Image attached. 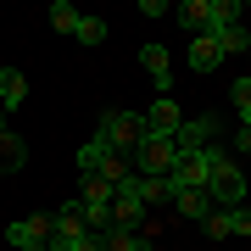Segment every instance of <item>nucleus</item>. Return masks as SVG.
Returning <instances> with one entry per match:
<instances>
[{
    "label": "nucleus",
    "instance_id": "a878e982",
    "mask_svg": "<svg viewBox=\"0 0 251 251\" xmlns=\"http://www.w3.org/2000/svg\"><path fill=\"white\" fill-rule=\"evenodd\" d=\"M246 56H251V45H246Z\"/></svg>",
    "mask_w": 251,
    "mask_h": 251
},
{
    "label": "nucleus",
    "instance_id": "423d86ee",
    "mask_svg": "<svg viewBox=\"0 0 251 251\" xmlns=\"http://www.w3.org/2000/svg\"><path fill=\"white\" fill-rule=\"evenodd\" d=\"M173 145H179V156L201 151V145H218V112H201V117H184V128L173 134Z\"/></svg>",
    "mask_w": 251,
    "mask_h": 251
},
{
    "label": "nucleus",
    "instance_id": "bb28decb",
    "mask_svg": "<svg viewBox=\"0 0 251 251\" xmlns=\"http://www.w3.org/2000/svg\"><path fill=\"white\" fill-rule=\"evenodd\" d=\"M246 11H251V6H246Z\"/></svg>",
    "mask_w": 251,
    "mask_h": 251
},
{
    "label": "nucleus",
    "instance_id": "9d476101",
    "mask_svg": "<svg viewBox=\"0 0 251 251\" xmlns=\"http://www.w3.org/2000/svg\"><path fill=\"white\" fill-rule=\"evenodd\" d=\"M28 100V78H23V67H0V112H17Z\"/></svg>",
    "mask_w": 251,
    "mask_h": 251
},
{
    "label": "nucleus",
    "instance_id": "f3484780",
    "mask_svg": "<svg viewBox=\"0 0 251 251\" xmlns=\"http://www.w3.org/2000/svg\"><path fill=\"white\" fill-rule=\"evenodd\" d=\"M218 39V50L224 56H246V45H251V23H229L224 34H212Z\"/></svg>",
    "mask_w": 251,
    "mask_h": 251
},
{
    "label": "nucleus",
    "instance_id": "39448f33",
    "mask_svg": "<svg viewBox=\"0 0 251 251\" xmlns=\"http://www.w3.org/2000/svg\"><path fill=\"white\" fill-rule=\"evenodd\" d=\"M140 117H145V134H162V140H173V134L184 128V112H179V100H173V95H156Z\"/></svg>",
    "mask_w": 251,
    "mask_h": 251
},
{
    "label": "nucleus",
    "instance_id": "0eeeda50",
    "mask_svg": "<svg viewBox=\"0 0 251 251\" xmlns=\"http://www.w3.org/2000/svg\"><path fill=\"white\" fill-rule=\"evenodd\" d=\"M140 67H145V78L156 84V95L173 90V56L162 50V45H140Z\"/></svg>",
    "mask_w": 251,
    "mask_h": 251
},
{
    "label": "nucleus",
    "instance_id": "f257e3e1",
    "mask_svg": "<svg viewBox=\"0 0 251 251\" xmlns=\"http://www.w3.org/2000/svg\"><path fill=\"white\" fill-rule=\"evenodd\" d=\"M95 134L106 140L112 151L134 156V151H140V140H145V117H140V112H123V106H106V112H100V128H95Z\"/></svg>",
    "mask_w": 251,
    "mask_h": 251
},
{
    "label": "nucleus",
    "instance_id": "2eb2a0df",
    "mask_svg": "<svg viewBox=\"0 0 251 251\" xmlns=\"http://www.w3.org/2000/svg\"><path fill=\"white\" fill-rule=\"evenodd\" d=\"M173 206H179V218H196V224H206V212H212V196H206V190H173Z\"/></svg>",
    "mask_w": 251,
    "mask_h": 251
},
{
    "label": "nucleus",
    "instance_id": "412c9836",
    "mask_svg": "<svg viewBox=\"0 0 251 251\" xmlns=\"http://www.w3.org/2000/svg\"><path fill=\"white\" fill-rule=\"evenodd\" d=\"M229 100H234V112H240L246 123H251V73H246V78H234V84H229Z\"/></svg>",
    "mask_w": 251,
    "mask_h": 251
},
{
    "label": "nucleus",
    "instance_id": "6e6552de",
    "mask_svg": "<svg viewBox=\"0 0 251 251\" xmlns=\"http://www.w3.org/2000/svg\"><path fill=\"white\" fill-rule=\"evenodd\" d=\"M112 224H117V229H145V224H151V212H145L140 196L117 190V201H112Z\"/></svg>",
    "mask_w": 251,
    "mask_h": 251
},
{
    "label": "nucleus",
    "instance_id": "f8f14e48",
    "mask_svg": "<svg viewBox=\"0 0 251 251\" xmlns=\"http://www.w3.org/2000/svg\"><path fill=\"white\" fill-rule=\"evenodd\" d=\"M23 162H28V140L0 123V173H23Z\"/></svg>",
    "mask_w": 251,
    "mask_h": 251
},
{
    "label": "nucleus",
    "instance_id": "f03ea898",
    "mask_svg": "<svg viewBox=\"0 0 251 251\" xmlns=\"http://www.w3.org/2000/svg\"><path fill=\"white\" fill-rule=\"evenodd\" d=\"M206 196H212L218 212H229V206H246V173H240V162L224 156L212 168V179H206Z\"/></svg>",
    "mask_w": 251,
    "mask_h": 251
},
{
    "label": "nucleus",
    "instance_id": "aec40b11",
    "mask_svg": "<svg viewBox=\"0 0 251 251\" xmlns=\"http://www.w3.org/2000/svg\"><path fill=\"white\" fill-rule=\"evenodd\" d=\"M106 17H78V28H73V39H78V45H106Z\"/></svg>",
    "mask_w": 251,
    "mask_h": 251
},
{
    "label": "nucleus",
    "instance_id": "20e7f679",
    "mask_svg": "<svg viewBox=\"0 0 251 251\" xmlns=\"http://www.w3.org/2000/svg\"><path fill=\"white\" fill-rule=\"evenodd\" d=\"M50 212H28L17 218V224H6V240L17 246V251H50Z\"/></svg>",
    "mask_w": 251,
    "mask_h": 251
},
{
    "label": "nucleus",
    "instance_id": "ddd939ff",
    "mask_svg": "<svg viewBox=\"0 0 251 251\" xmlns=\"http://www.w3.org/2000/svg\"><path fill=\"white\" fill-rule=\"evenodd\" d=\"M106 156H112V145L100 140V134H90V140L78 145V179H95V173H100V162H106Z\"/></svg>",
    "mask_w": 251,
    "mask_h": 251
},
{
    "label": "nucleus",
    "instance_id": "4be33fe9",
    "mask_svg": "<svg viewBox=\"0 0 251 251\" xmlns=\"http://www.w3.org/2000/svg\"><path fill=\"white\" fill-rule=\"evenodd\" d=\"M224 224H229V234H251V206H229Z\"/></svg>",
    "mask_w": 251,
    "mask_h": 251
},
{
    "label": "nucleus",
    "instance_id": "dca6fc26",
    "mask_svg": "<svg viewBox=\"0 0 251 251\" xmlns=\"http://www.w3.org/2000/svg\"><path fill=\"white\" fill-rule=\"evenodd\" d=\"M95 179H106L112 190H123L128 179H134V156H123V151H112L106 162H100V173H95Z\"/></svg>",
    "mask_w": 251,
    "mask_h": 251
},
{
    "label": "nucleus",
    "instance_id": "a211bd4d",
    "mask_svg": "<svg viewBox=\"0 0 251 251\" xmlns=\"http://www.w3.org/2000/svg\"><path fill=\"white\" fill-rule=\"evenodd\" d=\"M229 23H246V6L240 0H212V28H206V34H224Z\"/></svg>",
    "mask_w": 251,
    "mask_h": 251
},
{
    "label": "nucleus",
    "instance_id": "1a4fd4ad",
    "mask_svg": "<svg viewBox=\"0 0 251 251\" xmlns=\"http://www.w3.org/2000/svg\"><path fill=\"white\" fill-rule=\"evenodd\" d=\"M100 251H156L151 246V229H106V234H100Z\"/></svg>",
    "mask_w": 251,
    "mask_h": 251
},
{
    "label": "nucleus",
    "instance_id": "4468645a",
    "mask_svg": "<svg viewBox=\"0 0 251 251\" xmlns=\"http://www.w3.org/2000/svg\"><path fill=\"white\" fill-rule=\"evenodd\" d=\"M184 62L196 67V73H212L218 62H224V50H218V39H212V34H201V39H190V56H184Z\"/></svg>",
    "mask_w": 251,
    "mask_h": 251
},
{
    "label": "nucleus",
    "instance_id": "b1692460",
    "mask_svg": "<svg viewBox=\"0 0 251 251\" xmlns=\"http://www.w3.org/2000/svg\"><path fill=\"white\" fill-rule=\"evenodd\" d=\"M234 151H251V123H240V134H234Z\"/></svg>",
    "mask_w": 251,
    "mask_h": 251
},
{
    "label": "nucleus",
    "instance_id": "9b49d317",
    "mask_svg": "<svg viewBox=\"0 0 251 251\" xmlns=\"http://www.w3.org/2000/svg\"><path fill=\"white\" fill-rule=\"evenodd\" d=\"M179 28L190 39H201L206 28H212V0H184V6H179Z\"/></svg>",
    "mask_w": 251,
    "mask_h": 251
},
{
    "label": "nucleus",
    "instance_id": "7ed1b4c3",
    "mask_svg": "<svg viewBox=\"0 0 251 251\" xmlns=\"http://www.w3.org/2000/svg\"><path fill=\"white\" fill-rule=\"evenodd\" d=\"M173 168H179V145L162 140V134H145L140 151H134V173H145V179H168Z\"/></svg>",
    "mask_w": 251,
    "mask_h": 251
},
{
    "label": "nucleus",
    "instance_id": "6ab92c4d",
    "mask_svg": "<svg viewBox=\"0 0 251 251\" xmlns=\"http://www.w3.org/2000/svg\"><path fill=\"white\" fill-rule=\"evenodd\" d=\"M45 17H50V28H56V34H73V28H78V17H84V11L73 6V0H50V11H45Z\"/></svg>",
    "mask_w": 251,
    "mask_h": 251
},
{
    "label": "nucleus",
    "instance_id": "393cba45",
    "mask_svg": "<svg viewBox=\"0 0 251 251\" xmlns=\"http://www.w3.org/2000/svg\"><path fill=\"white\" fill-rule=\"evenodd\" d=\"M0 123H6V112H0Z\"/></svg>",
    "mask_w": 251,
    "mask_h": 251
},
{
    "label": "nucleus",
    "instance_id": "5701e85b",
    "mask_svg": "<svg viewBox=\"0 0 251 251\" xmlns=\"http://www.w3.org/2000/svg\"><path fill=\"white\" fill-rule=\"evenodd\" d=\"M140 17H168V0H140Z\"/></svg>",
    "mask_w": 251,
    "mask_h": 251
}]
</instances>
